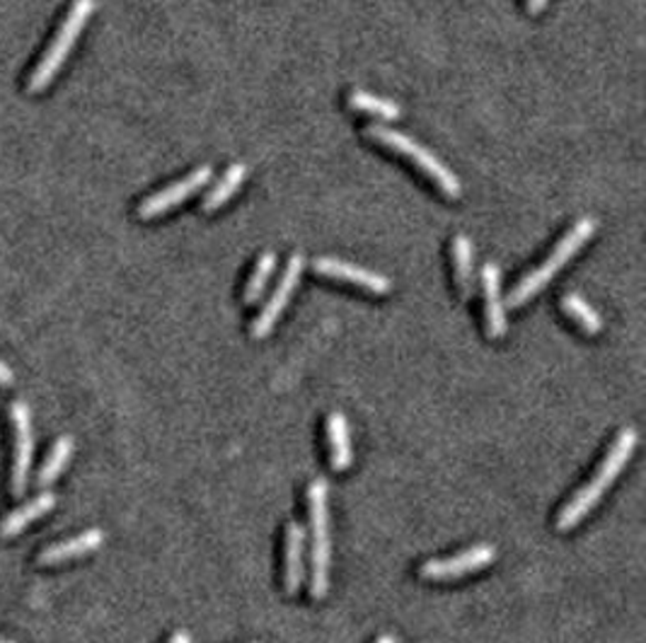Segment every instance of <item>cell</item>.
<instances>
[{"label": "cell", "instance_id": "6da1fadb", "mask_svg": "<svg viewBox=\"0 0 646 643\" xmlns=\"http://www.w3.org/2000/svg\"><path fill=\"white\" fill-rule=\"evenodd\" d=\"M637 440H639V436L632 426L623 428V431L617 433V438L613 440V446L608 448V452H605L603 462L598 465L596 474H593L591 481H586V484L578 489L570 501L564 503V508L557 516V530L560 532L574 530L578 522H582L593 511V508L601 503L605 491L615 484V479L619 477V472L625 470V465L629 462L632 455H635Z\"/></svg>", "mask_w": 646, "mask_h": 643}, {"label": "cell", "instance_id": "7a4b0ae2", "mask_svg": "<svg viewBox=\"0 0 646 643\" xmlns=\"http://www.w3.org/2000/svg\"><path fill=\"white\" fill-rule=\"evenodd\" d=\"M596 231H598L596 218H591V216L578 218L570 227V231L562 235V239L555 245V249L550 252V257L540 266H535V269H531L529 274H525L519 280L516 286L511 288L506 305L509 307H521L529 300H533L537 293H543L550 280L564 269V264H570L576 257L578 249H582L588 243V239L596 235Z\"/></svg>", "mask_w": 646, "mask_h": 643}, {"label": "cell", "instance_id": "3957f363", "mask_svg": "<svg viewBox=\"0 0 646 643\" xmlns=\"http://www.w3.org/2000/svg\"><path fill=\"white\" fill-rule=\"evenodd\" d=\"M95 6H98L95 0H73L69 16L63 18L59 32L54 34V39H51L44 57L39 59V63L34 65V71L28 80V90L32 92V95H37V92H42L54 83V78L63 69V63L69 61L73 47L78 44V39H81L88 20L92 18V12H95Z\"/></svg>", "mask_w": 646, "mask_h": 643}, {"label": "cell", "instance_id": "277c9868", "mask_svg": "<svg viewBox=\"0 0 646 643\" xmlns=\"http://www.w3.org/2000/svg\"><path fill=\"white\" fill-rule=\"evenodd\" d=\"M329 484L318 477L308 489L310 513V595L320 600L329 591V561H332V540H329Z\"/></svg>", "mask_w": 646, "mask_h": 643}, {"label": "cell", "instance_id": "5b68a950", "mask_svg": "<svg viewBox=\"0 0 646 643\" xmlns=\"http://www.w3.org/2000/svg\"><path fill=\"white\" fill-rule=\"evenodd\" d=\"M363 133L371 141L386 145V149H390L392 153H398L404 160H410V163L424 172L427 177L437 184L448 198H460V194H463L460 180L443 165V160L439 155H433L429 149H424V145L417 143L414 139L407 136V133L394 131L386 124H368L363 129Z\"/></svg>", "mask_w": 646, "mask_h": 643}, {"label": "cell", "instance_id": "8992f818", "mask_svg": "<svg viewBox=\"0 0 646 643\" xmlns=\"http://www.w3.org/2000/svg\"><path fill=\"white\" fill-rule=\"evenodd\" d=\"M211 177H214V170H211V165H202V167L192 170L187 177L167 184L165 190L155 192L146 201H141L136 216L141 221H155V218L165 216V213L177 208L180 204H184V201H189L194 194H199L204 186L211 182Z\"/></svg>", "mask_w": 646, "mask_h": 643}, {"label": "cell", "instance_id": "52a82bcc", "mask_svg": "<svg viewBox=\"0 0 646 643\" xmlns=\"http://www.w3.org/2000/svg\"><path fill=\"white\" fill-rule=\"evenodd\" d=\"M10 423L12 438H16V458H12V496L28 491L32 460H34V431H32V414L24 401H12L10 405Z\"/></svg>", "mask_w": 646, "mask_h": 643}, {"label": "cell", "instance_id": "ba28073f", "mask_svg": "<svg viewBox=\"0 0 646 643\" xmlns=\"http://www.w3.org/2000/svg\"><path fill=\"white\" fill-rule=\"evenodd\" d=\"M303 269H306V259H303V254L300 252L291 254V259H288L286 269L279 278V284H276V288L271 293V298L265 303V307H262L259 315L253 322V337L255 339L269 337L271 329L276 327V322H279V317L284 315L286 305L291 303V298H294V293L300 284Z\"/></svg>", "mask_w": 646, "mask_h": 643}, {"label": "cell", "instance_id": "9c48e42d", "mask_svg": "<svg viewBox=\"0 0 646 643\" xmlns=\"http://www.w3.org/2000/svg\"><path fill=\"white\" fill-rule=\"evenodd\" d=\"M494 559H496V547L482 542V544L465 549V552H460L455 557L424 561V564L419 567V575L427 581H451V579H460V575H468L472 571L490 567Z\"/></svg>", "mask_w": 646, "mask_h": 643}, {"label": "cell", "instance_id": "30bf717a", "mask_svg": "<svg viewBox=\"0 0 646 643\" xmlns=\"http://www.w3.org/2000/svg\"><path fill=\"white\" fill-rule=\"evenodd\" d=\"M312 269L318 272L320 276L335 278V280H345V284L359 286V288H363L368 293H376V296H388V293L392 290V280L388 276L366 269V266L345 262V259L318 257L312 262Z\"/></svg>", "mask_w": 646, "mask_h": 643}, {"label": "cell", "instance_id": "8fae6325", "mask_svg": "<svg viewBox=\"0 0 646 643\" xmlns=\"http://www.w3.org/2000/svg\"><path fill=\"white\" fill-rule=\"evenodd\" d=\"M482 286H484V319L486 337L504 339L509 329L506 305L501 300V269L496 262H486L482 266Z\"/></svg>", "mask_w": 646, "mask_h": 643}, {"label": "cell", "instance_id": "7c38bea8", "mask_svg": "<svg viewBox=\"0 0 646 643\" xmlns=\"http://www.w3.org/2000/svg\"><path fill=\"white\" fill-rule=\"evenodd\" d=\"M306 581V525L291 520L286 525V549H284V585L288 595L300 593Z\"/></svg>", "mask_w": 646, "mask_h": 643}, {"label": "cell", "instance_id": "4fadbf2b", "mask_svg": "<svg viewBox=\"0 0 646 643\" xmlns=\"http://www.w3.org/2000/svg\"><path fill=\"white\" fill-rule=\"evenodd\" d=\"M102 542H104V532L102 530H98V528L85 530L83 534H78V538H71V540H63L59 544L47 547L44 552L39 554V564H42V567H57V564H63V561H71V559H78V557L92 554V552H98V549L102 547Z\"/></svg>", "mask_w": 646, "mask_h": 643}, {"label": "cell", "instance_id": "5bb4252c", "mask_svg": "<svg viewBox=\"0 0 646 643\" xmlns=\"http://www.w3.org/2000/svg\"><path fill=\"white\" fill-rule=\"evenodd\" d=\"M327 440H329V462L335 472H345L353 462L351 431L349 421L341 411H332L327 419Z\"/></svg>", "mask_w": 646, "mask_h": 643}, {"label": "cell", "instance_id": "9a60e30c", "mask_svg": "<svg viewBox=\"0 0 646 643\" xmlns=\"http://www.w3.org/2000/svg\"><path fill=\"white\" fill-rule=\"evenodd\" d=\"M54 506H57L54 493L51 491L39 493L37 499L20 506L18 511H12L3 522H0V538H16L22 530H28L34 520L54 511Z\"/></svg>", "mask_w": 646, "mask_h": 643}, {"label": "cell", "instance_id": "2e32d148", "mask_svg": "<svg viewBox=\"0 0 646 643\" xmlns=\"http://www.w3.org/2000/svg\"><path fill=\"white\" fill-rule=\"evenodd\" d=\"M453 274L460 296L465 300L474 293V247L472 239L468 235H455L453 237Z\"/></svg>", "mask_w": 646, "mask_h": 643}, {"label": "cell", "instance_id": "e0dca14e", "mask_svg": "<svg viewBox=\"0 0 646 643\" xmlns=\"http://www.w3.org/2000/svg\"><path fill=\"white\" fill-rule=\"evenodd\" d=\"M245 180H247V165L245 163H233L226 170V174H223V177L214 184V190L206 192V196L202 201V211L204 213H214L223 204H228V201L235 196V192L240 190Z\"/></svg>", "mask_w": 646, "mask_h": 643}, {"label": "cell", "instance_id": "ac0fdd59", "mask_svg": "<svg viewBox=\"0 0 646 643\" xmlns=\"http://www.w3.org/2000/svg\"><path fill=\"white\" fill-rule=\"evenodd\" d=\"M347 102H349L351 110L378 116V119H382V122H394V119L402 116V110H400L398 102L371 95V92H366V90H351Z\"/></svg>", "mask_w": 646, "mask_h": 643}, {"label": "cell", "instance_id": "d6986e66", "mask_svg": "<svg viewBox=\"0 0 646 643\" xmlns=\"http://www.w3.org/2000/svg\"><path fill=\"white\" fill-rule=\"evenodd\" d=\"M562 310L570 315L578 327H582L591 337L603 331V317L596 313V307L588 305L578 293H564L562 296Z\"/></svg>", "mask_w": 646, "mask_h": 643}, {"label": "cell", "instance_id": "ffe728a7", "mask_svg": "<svg viewBox=\"0 0 646 643\" xmlns=\"http://www.w3.org/2000/svg\"><path fill=\"white\" fill-rule=\"evenodd\" d=\"M73 458V438L71 436H61L54 448H51L49 458L44 460L42 470L37 474V484L39 487H51L54 481L61 477V472L65 470V465L71 462Z\"/></svg>", "mask_w": 646, "mask_h": 643}, {"label": "cell", "instance_id": "44dd1931", "mask_svg": "<svg viewBox=\"0 0 646 643\" xmlns=\"http://www.w3.org/2000/svg\"><path fill=\"white\" fill-rule=\"evenodd\" d=\"M274 269H276V254H274V252H265V254H262V257L257 259L255 272H253V276H249L247 286H245L243 300H245L247 305L259 303L262 293H265V288H267V284H269V278H271Z\"/></svg>", "mask_w": 646, "mask_h": 643}, {"label": "cell", "instance_id": "7402d4cb", "mask_svg": "<svg viewBox=\"0 0 646 643\" xmlns=\"http://www.w3.org/2000/svg\"><path fill=\"white\" fill-rule=\"evenodd\" d=\"M12 382H16V372L10 370L8 364L0 360V385H12Z\"/></svg>", "mask_w": 646, "mask_h": 643}, {"label": "cell", "instance_id": "603a6c76", "mask_svg": "<svg viewBox=\"0 0 646 643\" xmlns=\"http://www.w3.org/2000/svg\"><path fill=\"white\" fill-rule=\"evenodd\" d=\"M547 0H525V10L531 12V16H540V12L545 10Z\"/></svg>", "mask_w": 646, "mask_h": 643}, {"label": "cell", "instance_id": "cb8c5ba5", "mask_svg": "<svg viewBox=\"0 0 646 643\" xmlns=\"http://www.w3.org/2000/svg\"><path fill=\"white\" fill-rule=\"evenodd\" d=\"M170 643H192V636H189V632H175L173 639H170Z\"/></svg>", "mask_w": 646, "mask_h": 643}, {"label": "cell", "instance_id": "d4e9b609", "mask_svg": "<svg viewBox=\"0 0 646 643\" xmlns=\"http://www.w3.org/2000/svg\"><path fill=\"white\" fill-rule=\"evenodd\" d=\"M376 643H400V641H398V636H394V634H380L376 639Z\"/></svg>", "mask_w": 646, "mask_h": 643}, {"label": "cell", "instance_id": "484cf974", "mask_svg": "<svg viewBox=\"0 0 646 643\" xmlns=\"http://www.w3.org/2000/svg\"><path fill=\"white\" fill-rule=\"evenodd\" d=\"M0 643H10V641H0Z\"/></svg>", "mask_w": 646, "mask_h": 643}]
</instances>
